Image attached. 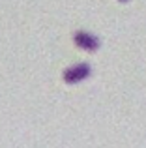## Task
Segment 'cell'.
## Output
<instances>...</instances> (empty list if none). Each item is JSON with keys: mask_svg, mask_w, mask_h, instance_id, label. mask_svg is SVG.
<instances>
[{"mask_svg": "<svg viewBox=\"0 0 146 148\" xmlns=\"http://www.w3.org/2000/svg\"><path fill=\"white\" fill-rule=\"evenodd\" d=\"M90 73H92V69H90L88 64H75V66H70V68L64 71V81H66L68 84H75V83L84 81Z\"/></svg>", "mask_w": 146, "mask_h": 148, "instance_id": "obj_1", "label": "cell"}, {"mask_svg": "<svg viewBox=\"0 0 146 148\" xmlns=\"http://www.w3.org/2000/svg\"><path fill=\"white\" fill-rule=\"evenodd\" d=\"M75 43L79 45L81 49L88 51V53H94V51L99 49V38L94 36V34H88V32H77L73 36Z\"/></svg>", "mask_w": 146, "mask_h": 148, "instance_id": "obj_2", "label": "cell"}, {"mask_svg": "<svg viewBox=\"0 0 146 148\" xmlns=\"http://www.w3.org/2000/svg\"><path fill=\"white\" fill-rule=\"evenodd\" d=\"M120 2H128V0H120Z\"/></svg>", "mask_w": 146, "mask_h": 148, "instance_id": "obj_3", "label": "cell"}]
</instances>
